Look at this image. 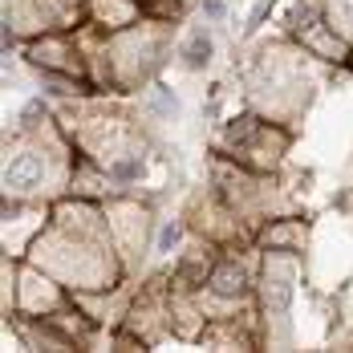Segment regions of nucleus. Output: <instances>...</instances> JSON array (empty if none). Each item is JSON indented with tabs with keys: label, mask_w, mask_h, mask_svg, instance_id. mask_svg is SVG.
<instances>
[{
	"label": "nucleus",
	"mask_w": 353,
	"mask_h": 353,
	"mask_svg": "<svg viewBox=\"0 0 353 353\" xmlns=\"http://www.w3.org/2000/svg\"><path fill=\"white\" fill-rule=\"evenodd\" d=\"M45 175H49V167H45V154L33 150V146H17L12 154H8V163H4V191L8 195H37L41 187H45Z\"/></svg>",
	"instance_id": "1"
},
{
	"label": "nucleus",
	"mask_w": 353,
	"mask_h": 353,
	"mask_svg": "<svg viewBox=\"0 0 353 353\" xmlns=\"http://www.w3.org/2000/svg\"><path fill=\"white\" fill-rule=\"evenodd\" d=\"M292 281H296V264L288 252H272L264 260V309L268 313H284L288 296H292Z\"/></svg>",
	"instance_id": "2"
},
{
	"label": "nucleus",
	"mask_w": 353,
	"mask_h": 353,
	"mask_svg": "<svg viewBox=\"0 0 353 353\" xmlns=\"http://www.w3.org/2000/svg\"><path fill=\"white\" fill-rule=\"evenodd\" d=\"M29 61L41 65L49 77H73V73H81L77 53L70 49V41H61V37H41V41H33L29 45Z\"/></svg>",
	"instance_id": "3"
},
{
	"label": "nucleus",
	"mask_w": 353,
	"mask_h": 353,
	"mask_svg": "<svg viewBox=\"0 0 353 353\" xmlns=\"http://www.w3.org/2000/svg\"><path fill=\"white\" fill-rule=\"evenodd\" d=\"M284 142H288V134L284 130H276V126H268V122H260L252 134H248L236 150H240V159L244 163H252V167H276V159H281V150H284Z\"/></svg>",
	"instance_id": "4"
},
{
	"label": "nucleus",
	"mask_w": 353,
	"mask_h": 353,
	"mask_svg": "<svg viewBox=\"0 0 353 353\" xmlns=\"http://www.w3.org/2000/svg\"><path fill=\"white\" fill-rule=\"evenodd\" d=\"M90 12H94V21H98L102 29H126V25H134L139 4H134V0H94Z\"/></svg>",
	"instance_id": "5"
},
{
	"label": "nucleus",
	"mask_w": 353,
	"mask_h": 353,
	"mask_svg": "<svg viewBox=\"0 0 353 353\" xmlns=\"http://www.w3.org/2000/svg\"><path fill=\"white\" fill-rule=\"evenodd\" d=\"M212 292H215V296H228V301H232V296H244V292H248L244 268H240V264H232V260H228V264H219V268L212 272Z\"/></svg>",
	"instance_id": "6"
},
{
	"label": "nucleus",
	"mask_w": 353,
	"mask_h": 353,
	"mask_svg": "<svg viewBox=\"0 0 353 353\" xmlns=\"http://www.w3.org/2000/svg\"><path fill=\"white\" fill-rule=\"evenodd\" d=\"M272 252H288V248H301L305 244V223L301 219H288V223H276V228H264L260 236Z\"/></svg>",
	"instance_id": "7"
},
{
	"label": "nucleus",
	"mask_w": 353,
	"mask_h": 353,
	"mask_svg": "<svg viewBox=\"0 0 353 353\" xmlns=\"http://www.w3.org/2000/svg\"><path fill=\"white\" fill-rule=\"evenodd\" d=\"M21 305L33 309V313L37 309H53V305H57V288L45 281V276L29 272V276H25V301H21Z\"/></svg>",
	"instance_id": "8"
},
{
	"label": "nucleus",
	"mask_w": 353,
	"mask_h": 353,
	"mask_svg": "<svg viewBox=\"0 0 353 353\" xmlns=\"http://www.w3.org/2000/svg\"><path fill=\"white\" fill-rule=\"evenodd\" d=\"M183 61H187L191 70L208 65V61H212V37L208 33H191V41L183 45Z\"/></svg>",
	"instance_id": "9"
},
{
	"label": "nucleus",
	"mask_w": 353,
	"mask_h": 353,
	"mask_svg": "<svg viewBox=\"0 0 353 353\" xmlns=\"http://www.w3.org/2000/svg\"><path fill=\"white\" fill-rule=\"evenodd\" d=\"M154 17H163V21H175L179 17V0H142Z\"/></svg>",
	"instance_id": "10"
},
{
	"label": "nucleus",
	"mask_w": 353,
	"mask_h": 353,
	"mask_svg": "<svg viewBox=\"0 0 353 353\" xmlns=\"http://www.w3.org/2000/svg\"><path fill=\"white\" fill-rule=\"evenodd\" d=\"M333 12H337V21L353 33V0H333Z\"/></svg>",
	"instance_id": "11"
},
{
	"label": "nucleus",
	"mask_w": 353,
	"mask_h": 353,
	"mask_svg": "<svg viewBox=\"0 0 353 353\" xmlns=\"http://www.w3.org/2000/svg\"><path fill=\"white\" fill-rule=\"evenodd\" d=\"M268 8H272V0H256V4H252V17H248V29H256V25L264 21V12H268Z\"/></svg>",
	"instance_id": "12"
},
{
	"label": "nucleus",
	"mask_w": 353,
	"mask_h": 353,
	"mask_svg": "<svg viewBox=\"0 0 353 353\" xmlns=\"http://www.w3.org/2000/svg\"><path fill=\"white\" fill-rule=\"evenodd\" d=\"M175 240H179V223H167V228L159 232V248L167 252V248H175Z\"/></svg>",
	"instance_id": "13"
},
{
	"label": "nucleus",
	"mask_w": 353,
	"mask_h": 353,
	"mask_svg": "<svg viewBox=\"0 0 353 353\" xmlns=\"http://www.w3.org/2000/svg\"><path fill=\"white\" fill-rule=\"evenodd\" d=\"M203 12L215 21V17H223V4H219V0H208V8H203Z\"/></svg>",
	"instance_id": "14"
}]
</instances>
